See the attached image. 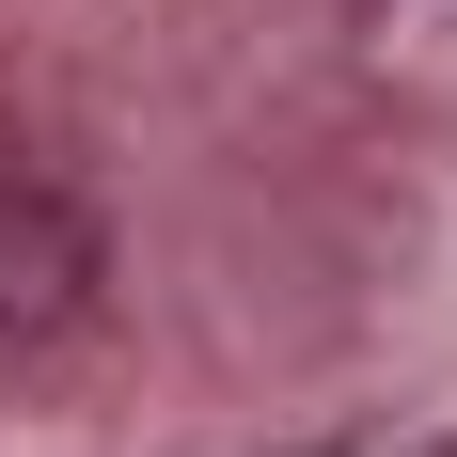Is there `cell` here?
I'll return each mask as SVG.
<instances>
[{"mask_svg":"<svg viewBox=\"0 0 457 457\" xmlns=\"http://www.w3.org/2000/svg\"><path fill=\"white\" fill-rule=\"evenodd\" d=\"M79 284H95V237L47 205V189H0V331H47V316H79Z\"/></svg>","mask_w":457,"mask_h":457,"instance_id":"1","label":"cell"}]
</instances>
